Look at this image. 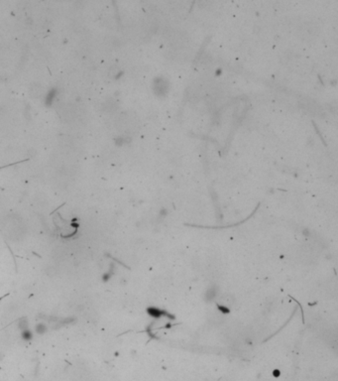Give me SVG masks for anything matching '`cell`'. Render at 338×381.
Returning <instances> with one entry per match:
<instances>
[{
	"instance_id": "obj_1",
	"label": "cell",
	"mask_w": 338,
	"mask_h": 381,
	"mask_svg": "<svg viewBox=\"0 0 338 381\" xmlns=\"http://www.w3.org/2000/svg\"><path fill=\"white\" fill-rule=\"evenodd\" d=\"M21 336L23 339V341H30L33 339V333L29 329H25V330L21 331Z\"/></svg>"
},
{
	"instance_id": "obj_2",
	"label": "cell",
	"mask_w": 338,
	"mask_h": 381,
	"mask_svg": "<svg viewBox=\"0 0 338 381\" xmlns=\"http://www.w3.org/2000/svg\"><path fill=\"white\" fill-rule=\"evenodd\" d=\"M35 331H36L37 334H44L46 333V331H48V328H47V326H46L45 323H38V325L36 326V328H35Z\"/></svg>"
},
{
	"instance_id": "obj_3",
	"label": "cell",
	"mask_w": 338,
	"mask_h": 381,
	"mask_svg": "<svg viewBox=\"0 0 338 381\" xmlns=\"http://www.w3.org/2000/svg\"><path fill=\"white\" fill-rule=\"evenodd\" d=\"M18 328L20 329L21 331L25 330V329H28V321H27V319L23 318V319L19 320V322H18Z\"/></svg>"
}]
</instances>
